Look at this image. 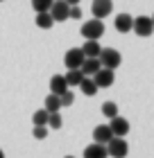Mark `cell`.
Wrapping results in <instances>:
<instances>
[{"label":"cell","mask_w":154,"mask_h":158,"mask_svg":"<svg viewBox=\"0 0 154 158\" xmlns=\"http://www.w3.org/2000/svg\"><path fill=\"white\" fill-rule=\"evenodd\" d=\"M102 34H104V23L100 18H91L82 25V36L86 41H98Z\"/></svg>","instance_id":"1"},{"label":"cell","mask_w":154,"mask_h":158,"mask_svg":"<svg viewBox=\"0 0 154 158\" xmlns=\"http://www.w3.org/2000/svg\"><path fill=\"white\" fill-rule=\"evenodd\" d=\"M100 63H102V68H109V70H116L122 63V56L118 50H113V48H102V52H100Z\"/></svg>","instance_id":"2"},{"label":"cell","mask_w":154,"mask_h":158,"mask_svg":"<svg viewBox=\"0 0 154 158\" xmlns=\"http://www.w3.org/2000/svg\"><path fill=\"white\" fill-rule=\"evenodd\" d=\"M129 152V145L125 142V138H118V135H113L111 140L107 142V154L111 158H125Z\"/></svg>","instance_id":"3"},{"label":"cell","mask_w":154,"mask_h":158,"mask_svg":"<svg viewBox=\"0 0 154 158\" xmlns=\"http://www.w3.org/2000/svg\"><path fill=\"white\" fill-rule=\"evenodd\" d=\"M84 52H82V48H70L68 52L64 54V63H66V68L68 70H75V68H82V63H84Z\"/></svg>","instance_id":"4"},{"label":"cell","mask_w":154,"mask_h":158,"mask_svg":"<svg viewBox=\"0 0 154 158\" xmlns=\"http://www.w3.org/2000/svg\"><path fill=\"white\" fill-rule=\"evenodd\" d=\"M131 30H134L138 36H152L154 23H152L150 16H138V18H134V25H131Z\"/></svg>","instance_id":"5"},{"label":"cell","mask_w":154,"mask_h":158,"mask_svg":"<svg viewBox=\"0 0 154 158\" xmlns=\"http://www.w3.org/2000/svg\"><path fill=\"white\" fill-rule=\"evenodd\" d=\"M113 11V0H93V5H91V14L95 18H104L109 16V14Z\"/></svg>","instance_id":"6"},{"label":"cell","mask_w":154,"mask_h":158,"mask_svg":"<svg viewBox=\"0 0 154 158\" xmlns=\"http://www.w3.org/2000/svg\"><path fill=\"white\" fill-rule=\"evenodd\" d=\"M68 11H70V5L66 0H55L52 7H50V16L55 18V23H61V20L68 18Z\"/></svg>","instance_id":"7"},{"label":"cell","mask_w":154,"mask_h":158,"mask_svg":"<svg viewBox=\"0 0 154 158\" xmlns=\"http://www.w3.org/2000/svg\"><path fill=\"white\" fill-rule=\"evenodd\" d=\"M93 81L98 84V88H109V86L116 81V75H113V70H109V68H100L98 73L93 75Z\"/></svg>","instance_id":"8"},{"label":"cell","mask_w":154,"mask_h":158,"mask_svg":"<svg viewBox=\"0 0 154 158\" xmlns=\"http://www.w3.org/2000/svg\"><path fill=\"white\" fill-rule=\"evenodd\" d=\"M109 127H111L113 135H118V138H125V135L129 133V122L125 118H120V115H116V118L109 120Z\"/></svg>","instance_id":"9"},{"label":"cell","mask_w":154,"mask_h":158,"mask_svg":"<svg viewBox=\"0 0 154 158\" xmlns=\"http://www.w3.org/2000/svg\"><path fill=\"white\" fill-rule=\"evenodd\" d=\"M111 138H113V131H111V127H109V124H100V127L93 129V140L100 142V145H107Z\"/></svg>","instance_id":"10"},{"label":"cell","mask_w":154,"mask_h":158,"mask_svg":"<svg viewBox=\"0 0 154 158\" xmlns=\"http://www.w3.org/2000/svg\"><path fill=\"white\" fill-rule=\"evenodd\" d=\"M66 90H70L68 81H66L64 75H55L52 79H50V93H55V95H64Z\"/></svg>","instance_id":"11"},{"label":"cell","mask_w":154,"mask_h":158,"mask_svg":"<svg viewBox=\"0 0 154 158\" xmlns=\"http://www.w3.org/2000/svg\"><path fill=\"white\" fill-rule=\"evenodd\" d=\"M100 68H102V63H100V59H98V56H86L79 70L84 73V77H93V75L98 73Z\"/></svg>","instance_id":"12"},{"label":"cell","mask_w":154,"mask_h":158,"mask_svg":"<svg viewBox=\"0 0 154 158\" xmlns=\"http://www.w3.org/2000/svg\"><path fill=\"white\" fill-rule=\"evenodd\" d=\"M131 25H134V18H131L129 14H118L116 20H113V27H116L118 32H122V34L131 32Z\"/></svg>","instance_id":"13"},{"label":"cell","mask_w":154,"mask_h":158,"mask_svg":"<svg viewBox=\"0 0 154 158\" xmlns=\"http://www.w3.org/2000/svg\"><path fill=\"white\" fill-rule=\"evenodd\" d=\"M84 158H109L107 154V145H100V142H93L84 149Z\"/></svg>","instance_id":"14"},{"label":"cell","mask_w":154,"mask_h":158,"mask_svg":"<svg viewBox=\"0 0 154 158\" xmlns=\"http://www.w3.org/2000/svg\"><path fill=\"white\" fill-rule=\"evenodd\" d=\"M77 88H82V93H84L86 97H93L95 93L100 90V88H98V84L93 81V77H84V79H82V84H79Z\"/></svg>","instance_id":"15"},{"label":"cell","mask_w":154,"mask_h":158,"mask_svg":"<svg viewBox=\"0 0 154 158\" xmlns=\"http://www.w3.org/2000/svg\"><path fill=\"white\" fill-rule=\"evenodd\" d=\"M66 81H68V86L70 88H75V86H79L82 84V79H84V73L79 68H75V70H66Z\"/></svg>","instance_id":"16"},{"label":"cell","mask_w":154,"mask_h":158,"mask_svg":"<svg viewBox=\"0 0 154 158\" xmlns=\"http://www.w3.org/2000/svg\"><path fill=\"white\" fill-rule=\"evenodd\" d=\"M52 25H55V18L50 16V11H39V14H36V27H41V30H50Z\"/></svg>","instance_id":"17"},{"label":"cell","mask_w":154,"mask_h":158,"mask_svg":"<svg viewBox=\"0 0 154 158\" xmlns=\"http://www.w3.org/2000/svg\"><path fill=\"white\" fill-rule=\"evenodd\" d=\"M46 111L48 113H59L61 111V99H59V95L50 93V95L46 97Z\"/></svg>","instance_id":"18"},{"label":"cell","mask_w":154,"mask_h":158,"mask_svg":"<svg viewBox=\"0 0 154 158\" xmlns=\"http://www.w3.org/2000/svg\"><path fill=\"white\" fill-rule=\"evenodd\" d=\"M82 52H84V56H100L102 45H100L98 41H86L84 45H82Z\"/></svg>","instance_id":"19"},{"label":"cell","mask_w":154,"mask_h":158,"mask_svg":"<svg viewBox=\"0 0 154 158\" xmlns=\"http://www.w3.org/2000/svg\"><path fill=\"white\" fill-rule=\"evenodd\" d=\"M48 115H50V113H48L46 109L36 111L34 115H32V122H34V127H48Z\"/></svg>","instance_id":"20"},{"label":"cell","mask_w":154,"mask_h":158,"mask_svg":"<svg viewBox=\"0 0 154 158\" xmlns=\"http://www.w3.org/2000/svg\"><path fill=\"white\" fill-rule=\"evenodd\" d=\"M102 115L109 118V120L118 115V106H116V102H104V104H102Z\"/></svg>","instance_id":"21"},{"label":"cell","mask_w":154,"mask_h":158,"mask_svg":"<svg viewBox=\"0 0 154 158\" xmlns=\"http://www.w3.org/2000/svg\"><path fill=\"white\" fill-rule=\"evenodd\" d=\"M52 2H55V0H32V7H34L36 14H39V11H50Z\"/></svg>","instance_id":"22"},{"label":"cell","mask_w":154,"mask_h":158,"mask_svg":"<svg viewBox=\"0 0 154 158\" xmlns=\"http://www.w3.org/2000/svg\"><path fill=\"white\" fill-rule=\"evenodd\" d=\"M64 120H61V113H50L48 115V127L50 129H61Z\"/></svg>","instance_id":"23"},{"label":"cell","mask_w":154,"mask_h":158,"mask_svg":"<svg viewBox=\"0 0 154 158\" xmlns=\"http://www.w3.org/2000/svg\"><path fill=\"white\" fill-rule=\"evenodd\" d=\"M59 99H61V106H70L73 102H75V95H73L70 90H66L64 95H59Z\"/></svg>","instance_id":"24"},{"label":"cell","mask_w":154,"mask_h":158,"mask_svg":"<svg viewBox=\"0 0 154 158\" xmlns=\"http://www.w3.org/2000/svg\"><path fill=\"white\" fill-rule=\"evenodd\" d=\"M34 138L36 140H43V138H46V135H48V127H34Z\"/></svg>","instance_id":"25"},{"label":"cell","mask_w":154,"mask_h":158,"mask_svg":"<svg viewBox=\"0 0 154 158\" xmlns=\"http://www.w3.org/2000/svg\"><path fill=\"white\" fill-rule=\"evenodd\" d=\"M68 18H75V20H79V18H82V9H79L77 5H73V7H70V11H68Z\"/></svg>","instance_id":"26"},{"label":"cell","mask_w":154,"mask_h":158,"mask_svg":"<svg viewBox=\"0 0 154 158\" xmlns=\"http://www.w3.org/2000/svg\"><path fill=\"white\" fill-rule=\"evenodd\" d=\"M66 2H68V5L73 7V5H79V0H66Z\"/></svg>","instance_id":"27"},{"label":"cell","mask_w":154,"mask_h":158,"mask_svg":"<svg viewBox=\"0 0 154 158\" xmlns=\"http://www.w3.org/2000/svg\"><path fill=\"white\" fill-rule=\"evenodd\" d=\"M0 158H5V152H2V149H0Z\"/></svg>","instance_id":"28"},{"label":"cell","mask_w":154,"mask_h":158,"mask_svg":"<svg viewBox=\"0 0 154 158\" xmlns=\"http://www.w3.org/2000/svg\"><path fill=\"white\" fill-rule=\"evenodd\" d=\"M150 18H152V23H154V14H152V16H150Z\"/></svg>","instance_id":"29"},{"label":"cell","mask_w":154,"mask_h":158,"mask_svg":"<svg viewBox=\"0 0 154 158\" xmlns=\"http://www.w3.org/2000/svg\"><path fill=\"white\" fill-rule=\"evenodd\" d=\"M66 158H75V156H66Z\"/></svg>","instance_id":"30"},{"label":"cell","mask_w":154,"mask_h":158,"mask_svg":"<svg viewBox=\"0 0 154 158\" xmlns=\"http://www.w3.org/2000/svg\"><path fill=\"white\" fill-rule=\"evenodd\" d=\"M0 2H2V0H0Z\"/></svg>","instance_id":"31"}]
</instances>
